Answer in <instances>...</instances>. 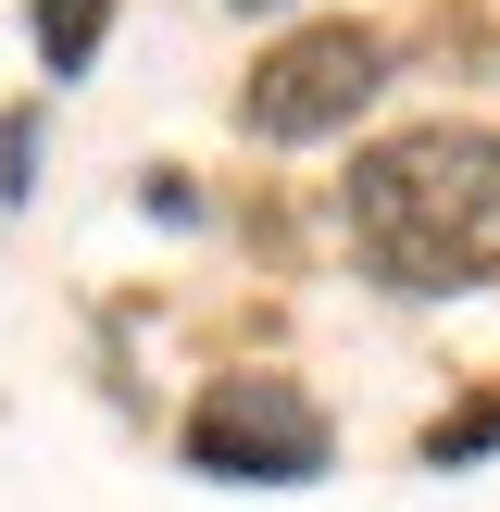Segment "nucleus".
<instances>
[{"label":"nucleus","instance_id":"1","mask_svg":"<svg viewBox=\"0 0 500 512\" xmlns=\"http://www.w3.org/2000/svg\"><path fill=\"white\" fill-rule=\"evenodd\" d=\"M350 250L388 288L450 300L500 275V138L488 125H413L350 163Z\"/></svg>","mask_w":500,"mask_h":512},{"label":"nucleus","instance_id":"2","mask_svg":"<svg viewBox=\"0 0 500 512\" xmlns=\"http://www.w3.org/2000/svg\"><path fill=\"white\" fill-rule=\"evenodd\" d=\"M375 88H388V38L338 13V25H300V38H275L263 63H250L238 125H250V138H275V150H300V138H338Z\"/></svg>","mask_w":500,"mask_h":512},{"label":"nucleus","instance_id":"3","mask_svg":"<svg viewBox=\"0 0 500 512\" xmlns=\"http://www.w3.org/2000/svg\"><path fill=\"white\" fill-rule=\"evenodd\" d=\"M188 463L238 475V488H300V475H325V413L288 388V375H225V388L188 413Z\"/></svg>","mask_w":500,"mask_h":512},{"label":"nucleus","instance_id":"4","mask_svg":"<svg viewBox=\"0 0 500 512\" xmlns=\"http://www.w3.org/2000/svg\"><path fill=\"white\" fill-rule=\"evenodd\" d=\"M100 38H113V0H38V63L50 75H88Z\"/></svg>","mask_w":500,"mask_h":512},{"label":"nucleus","instance_id":"5","mask_svg":"<svg viewBox=\"0 0 500 512\" xmlns=\"http://www.w3.org/2000/svg\"><path fill=\"white\" fill-rule=\"evenodd\" d=\"M475 450H500V400H475V413H450V425H425V463H475Z\"/></svg>","mask_w":500,"mask_h":512},{"label":"nucleus","instance_id":"6","mask_svg":"<svg viewBox=\"0 0 500 512\" xmlns=\"http://www.w3.org/2000/svg\"><path fill=\"white\" fill-rule=\"evenodd\" d=\"M0 188H13V200L38 188V113H13V125H0Z\"/></svg>","mask_w":500,"mask_h":512},{"label":"nucleus","instance_id":"7","mask_svg":"<svg viewBox=\"0 0 500 512\" xmlns=\"http://www.w3.org/2000/svg\"><path fill=\"white\" fill-rule=\"evenodd\" d=\"M238 13H275V0H238Z\"/></svg>","mask_w":500,"mask_h":512}]
</instances>
